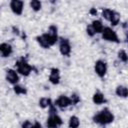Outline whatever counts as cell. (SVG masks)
Returning a JSON list of instances; mask_svg holds the SVG:
<instances>
[{"instance_id":"1","label":"cell","mask_w":128,"mask_h":128,"mask_svg":"<svg viewBox=\"0 0 128 128\" xmlns=\"http://www.w3.org/2000/svg\"><path fill=\"white\" fill-rule=\"evenodd\" d=\"M36 41L37 43L44 49H48L50 48L51 46L55 45L58 40H59V37H58V29L55 25H50L47 32L41 34V35H38L36 38Z\"/></svg>"},{"instance_id":"2","label":"cell","mask_w":128,"mask_h":128,"mask_svg":"<svg viewBox=\"0 0 128 128\" xmlns=\"http://www.w3.org/2000/svg\"><path fill=\"white\" fill-rule=\"evenodd\" d=\"M114 119H115L114 114L110 111L109 108H106V107L103 108L98 113H96L93 116V118H92V120H93L94 123L99 124V125H102V126L111 124L114 121Z\"/></svg>"},{"instance_id":"3","label":"cell","mask_w":128,"mask_h":128,"mask_svg":"<svg viewBox=\"0 0 128 128\" xmlns=\"http://www.w3.org/2000/svg\"><path fill=\"white\" fill-rule=\"evenodd\" d=\"M15 65H16V71H17V73L21 74L22 76L27 77L32 72V66L27 62V60L24 57H21L18 61H16Z\"/></svg>"},{"instance_id":"4","label":"cell","mask_w":128,"mask_h":128,"mask_svg":"<svg viewBox=\"0 0 128 128\" xmlns=\"http://www.w3.org/2000/svg\"><path fill=\"white\" fill-rule=\"evenodd\" d=\"M101 37H102L103 40H106L108 42L120 43V40H119V37H118L117 33L111 27H104V29L101 33Z\"/></svg>"},{"instance_id":"5","label":"cell","mask_w":128,"mask_h":128,"mask_svg":"<svg viewBox=\"0 0 128 128\" xmlns=\"http://www.w3.org/2000/svg\"><path fill=\"white\" fill-rule=\"evenodd\" d=\"M62 124L63 120L57 113H49V116L46 120L47 128H59Z\"/></svg>"},{"instance_id":"6","label":"cell","mask_w":128,"mask_h":128,"mask_svg":"<svg viewBox=\"0 0 128 128\" xmlns=\"http://www.w3.org/2000/svg\"><path fill=\"white\" fill-rule=\"evenodd\" d=\"M107 69H108L107 63L104 60L99 59L94 64V71H95L96 75L98 77H100V78H104L105 77V75L107 73Z\"/></svg>"},{"instance_id":"7","label":"cell","mask_w":128,"mask_h":128,"mask_svg":"<svg viewBox=\"0 0 128 128\" xmlns=\"http://www.w3.org/2000/svg\"><path fill=\"white\" fill-rule=\"evenodd\" d=\"M59 51L61 55L68 57L71 54V44L67 38H59Z\"/></svg>"},{"instance_id":"8","label":"cell","mask_w":128,"mask_h":128,"mask_svg":"<svg viewBox=\"0 0 128 128\" xmlns=\"http://www.w3.org/2000/svg\"><path fill=\"white\" fill-rule=\"evenodd\" d=\"M54 105L56 107H58L59 109H66L67 107L71 106L72 105V101H71V98L69 96H66V95H60L54 102Z\"/></svg>"},{"instance_id":"9","label":"cell","mask_w":128,"mask_h":128,"mask_svg":"<svg viewBox=\"0 0 128 128\" xmlns=\"http://www.w3.org/2000/svg\"><path fill=\"white\" fill-rule=\"evenodd\" d=\"M5 79L8 83H10L14 86V85L18 84V82H19V75H18L17 71L14 69H7L6 73H5Z\"/></svg>"},{"instance_id":"10","label":"cell","mask_w":128,"mask_h":128,"mask_svg":"<svg viewBox=\"0 0 128 128\" xmlns=\"http://www.w3.org/2000/svg\"><path fill=\"white\" fill-rule=\"evenodd\" d=\"M23 7H24V2L21 0H12L10 2V9L15 15L20 16L23 13Z\"/></svg>"},{"instance_id":"11","label":"cell","mask_w":128,"mask_h":128,"mask_svg":"<svg viewBox=\"0 0 128 128\" xmlns=\"http://www.w3.org/2000/svg\"><path fill=\"white\" fill-rule=\"evenodd\" d=\"M60 70L58 68H51L49 74V82L53 85H58L60 83Z\"/></svg>"},{"instance_id":"12","label":"cell","mask_w":128,"mask_h":128,"mask_svg":"<svg viewBox=\"0 0 128 128\" xmlns=\"http://www.w3.org/2000/svg\"><path fill=\"white\" fill-rule=\"evenodd\" d=\"M13 53V48L9 43L3 42L0 44V57L7 58Z\"/></svg>"},{"instance_id":"13","label":"cell","mask_w":128,"mask_h":128,"mask_svg":"<svg viewBox=\"0 0 128 128\" xmlns=\"http://www.w3.org/2000/svg\"><path fill=\"white\" fill-rule=\"evenodd\" d=\"M92 101H93V103L96 104V105H101V104L106 103L107 100H106V98H105V96H104V94H103L102 92L96 91V92L93 94V96H92Z\"/></svg>"},{"instance_id":"14","label":"cell","mask_w":128,"mask_h":128,"mask_svg":"<svg viewBox=\"0 0 128 128\" xmlns=\"http://www.w3.org/2000/svg\"><path fill=\"white\" fill-rule=\"evenodd\" d=\"M90 25H91L92 29L94 30L95 34H101L102 31H103V29H104V25H103L102 21L101 20H98V19L93 20Z\"/></svg>"},{"instance_id":"15","label":"cell","mask_w":128,"mask_h":128,"mask_svg":"<svg viewBox=\"0 0 128 128\" xmlns=\"http://www.w3.org/2000/svg\"><path fill=\"white\" fill-rule=\"evenodd\" d=\"M115 94L120 98H127L128 90L125 85H118L115 89Z\"/></svg>"},{"instance_id":"16","label":"cell","mask_w":128,"mask_h":128,"mask_svg":"<svg viewBox=\"0 0 128 128\" xmlns=\"http://www.w3.org/2000/svg\"><path fill=\"white\" fill-rule=\"evenodd\" d=\"M52 104H53V103H52V100H51L50 98H48V97H42V98H40L39 101H38V105H39V107L42 108V109L49 108V106L52 105Z\"/></svg>"},{"instance_id":"17","label":"cell","mask_w":128,"mask_h":128,"mask_svg":"<svg viewBox=\"0 0 128 128\" xmlns=\"http://www.w3.org/2000/svg\"><path fill=\"white\" fill-rule=\"evenodd\" d=\"M80 126V120L77 116L72 115L68 120V128H78Z\"/></svg>"},{"instance_id":"18","label":"cell","mask_w":128,"mask_h":128,"mask_svg":"<svg viewBox=\"0 0 128 128\" xmlns=\"http://www.w3.org/2000/svg\"><path fill=\"white\" fill-rule=\"evenodd\" d=\"M21 128H42V125L38 122V121H35V122H31L29 120H26L22 123L21 125Z\"/></svg>"},{"instance_id":"19","label":"cell","mask_w":128,"mask_h":128,"mask_svg":"<svg viewBox=\"0 0 128 128\" xmlns=\"http://www.w3.org/2000/svg\"><path fill=\"white\" fill-rule=\"evenodd\" d=\"M113 13H114V10H111L109 8H103L102 9V12H101V15H102V17L105 20H107V21L110 22V20H111V18L113 16Z\"/></svg>"},{"instance_id":"20","label":"cell","mask_w":128,"mask_h":128,"mask_svg":"<svg viewBox=\"0 0 128 128\" xmlns=\"http://www.w3.org/2000/svg\"><path fill=\"white\" fill-rule=\"evenodd\" d=\"M13 90H14V93L17 94V95H25V94H27V89L24 86L19 85V84L14 85Z\"/></svg>"},{"instance_id":"21","label":"cell","mask_w":128,"mask_h":128,"mask_svg":"<svg viewBox=\"0 0 128 128\" xmlns=\"http://www.w3.org/2000/svg\"><path fill=\"white\" fill-rule=\"evenodd\" d=\"M29 5H30L31 9H32L33 11H35V12L40 11L41 8H42V3H41L39 0H32V1H30Z\"/></svg>"},{"instance_id":"22","label":"cell","mask_w":128,"mask_h":128,"mask_svg":"<svg viewBox=\"0 0 128 128\" xmlns=\"http://www.w3.org/2000/svg\"><path fill=\"white\" fill-rule=\"evenodd\" d=\"M117 57H118V59H119L121 62H123V63H127V61H128V55H127V53H126V51H125L124 49H121V50L118 51Z\"/></svg>"},{"instance_id":"23","label":"cell","mask_w":128,"mask_h":128,"mask_svg":"<svg viewBox=\"0 0 128 128\" xmlns=\"http://www.w3.org/2000/svg\"><path fill=\"white\" fill-rule=\"evenodd\" d=\"M119 22H120V14L118 12L114 11L113 16H112V18L110 20V23H111L112 26H117L119 24Z\"/></svg>"},{"instance_id":"24","label":"cell","mask_w":128,"mask_h":128,"mask_svg":"<svg viewBox=\"0 0 128 128\" xmlns=\"http://www.w3.org/2000/svg\"><path fill=\"white\" fill-rule=\"evenodd\" d=\"M70 98H71V101H72V105H76L77 103H79L80 102V97L77 95V94H72L71 96H70Z\"/></svg>"},{"instance_id":"25","label":"cell","mask_w":128,"mask_h":128,"mask_svg":"<svg viewBox=\"0 0 128 128\" xmlns=\"http://www.w3.org/2000/svg\"><path fill=\"white\" fill-rule=\"evenodd\" d=\"M86 33H87V35L90 36V37H93V36L95 35V32H94V30L92 29V27H91L90 24L87 25V27H86Z\"/></svg>"},{"instance_id":"26","label":"cell","mask_w":128,"mask_h":128,"mask_svg":"<svg viewBox=\"0 0 128 128\" xmlns=\"http://www.w3.org/2000/svg\"><path fill=\"white\" fill-rule=\"evenodd\" d=\"M90 13L93 14V15H96V14H97V10H96L95 8H92V9L90 10Z\"/></svg>"}]
</instances>
